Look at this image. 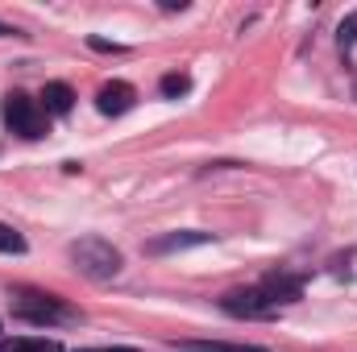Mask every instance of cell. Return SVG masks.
<instances>
[{
  "label": "cell",
  "mask_w": 357,
  "mask_h": 352,
  "mask_svg": "<svg viewBox=\"0 0 357 352\" xmlns=\"http://www.w3.org/2000/svg\"><path fill=\"white\" fill-rule=\"evenodd\" d=\"M262 290H266L270 303L278 307V303H287V298H299L303 282H299V278H291V273H270L266 282H262Z\"/></svg>",
  "instance_id": "cell-6"
},
{
  "label": "cell",
  "mask_w": 357,
  "mask_h": 352,
  "mask_svg": "<svg viewBox=\"0 0 357 352\" xmlns=\"http://www.w3.org/2000/svg\"><path fill=\"white\" fill-rule=\"evenodd\" d=\"M4 120H8L13 133H21V137H29V141L46 137V108H42L38 99L21 95V91H8V95H4Z\"/></svg>",
  "instance_id": "cell-2"
},
{
  "label": "cell",
  "mask_w": 357,
  "mask_h": 352,
  "mask_svg": "<svg viewBox=\"0 0 357 352\" xmlns=\"http://www.w3.org/2000/svg\"><path fill=\"white\" fill-rule=\"evenodd\" d=\"M0 33H4V29H0Z\"/></svg>",
  "instance_id": "cell-16"
},
{
  "label": "cell",
  "mask_w": 357,
  "mask_h": 352,
  "mask_svg": "<svg viewBox=\"0 0 357 352\" xmlns=\"http://www.w3.org/2000/svg\"><path fill=\"white\" fill-rule=\"evenodd\" d=\"M0 253H25V237L8 224H0Z\"/></svg>",
  "instance_id": "cell-9"
},
{
  "label": "cell",
  "mask_w": 357,
  "mask_h": 352,
  "mask_svg": "<svg viewBox=\"0 0 357 352\" xmlns=\"http://www.w3.org/2000/svg\"><path fill=\"white\" fill-rule=\"evenodd\" d=\"M71 262H75V269H79L84 278L108 282V278L121 269V253H116L108 241H100V237H84V241L71 245Z\"/></svg>",
  "instance_id": "cell-1"
},
{
  "label": "cell",
  "mask_w": 357,
  "mask_h": 352,
  "mask_svg": "<svg viewBox=\"0 0 357 352\" xmlns=\"http://www.w3.org/2000/svg\"><path fill=\"white\" fill-rule=\"evenodd\" d=\"M42 108L54 112V116H67L75 108V91L67 88V83H46L42 88Z\"/></svg>",
  "instance_id": "cell-7"
},
{
  "label": "cell",
  "mask_w": 357,
  "mask_h": 352,
  "mask_svg": "<svg viewBox=\"0 0 357 352\" xmlns=\"http://www.w3.org/2000/svg\"><path fill=\"white\" fill-rule=\"evenodd\" d=\"M4 352H63L54 340H17V344H8Z\"/></svg>",
  "instance_id": "cell-11"
},
{
  "label": "cell",
  "mask_w": 357,
  "mask_h": 352,
  "mask_svg": "<svg viewBox=\"0 0 357 352\" xmlns=\"http://www.w3.org/2000/svg\"><path fill=\"white\" fill-rule=\"evenodd\" d=\"M79 352H88V349H79Z\"/></svg>",
  "instance_id": "cell-14"
},
{
  "label": "cell",
  "mask_w": 357,
  "mask_h": 352,
  "mask_svg": "<svg viewBox=\"0 0 357 352\" xmlns=\"http://www.w3.org/2000/svg\"><path fill=\"white\" fill-rule=\"evenodd\" d=\"M254 352H262V349H254Z\"/></svg>",
  "instance_id": "cell-15"
},
{
  "label": "cell",
  "mask_w": 357,
  "mask_h": 352,
  "mask_svg": "<svg viewBox=\"0 0 357 352\" xmlns=\"http://www.w3.org/2000/svg\"><path fill=\"white\" fill-rule=\"evenodd\" d=\"M133 104H137V91H133V83H125V79H112V83H104V88L96 91V108L104 116H125Z\"/></svg>",
  "instance_id": "cell-4"
},
{
  "label": "cell",
  "mask_w": 357,
  "mask_h": 352,
  "mask_svg": "<svg viewBox=\"0 0 357 352\" xmlns=\"http://www.w3.org/2000/svg\"><path fill=\"white\" fill-rule=\"evenodd\" d=\"M220 307H225L229 315H237V319H266V315H274V303L266 298L262 286H254V290H233V294L220 298Z\"/></svg>",
  "instance_id": "cell-3"
},
{
  "label": "cell",
  "mask_w": 357,
  "mask_h": 352,
  "mask_svg": "<svg viewBox=\"0 0 357 352\" xmlns=\"http://www.w3.org/2000/svg\"><path fill=\"white\" fill-rule=\"evenodd\" d=\"M337 46H341V50H354L357 46V13H349V17L341 21V29H337Z\"/></svg>",
  "instance_id": "cell-10"
},
{
  "label": "cell",
  "mask_w": 357,
  "mask_h": 352,
  "mask_svg": "<svg viewBox=\"0 0 357 352\" xmlns=\"http://www.w3.org/2000/svg\"><path fill=\"white\" fill-rule=\"evenodd\" d=\"M204 352H229V349H204Z\"/></svg>",
  "instance_id": "cell-13"
},
{
  "label": "cell",
  "mask_w": 357,
  "mask_h": 352,
  "mask_svg": "<svg viewBox=\"0 0 357 352\" xmlns=\"http://www.w3.org/2000/svg\"><path fill=\"white\" fill-rule=\"evenodd\" d=\"M158 91H162V95H167V99H178V95H187V91H191V79H187V75H162V83H158Z\"/></svg>",
  "instance_id": "cell-8"
},
{
  "label": "cell",
  "mask_w": 357,
  "mask_h": 352,
  "mask_svg": "<svg viewBox=\"0 0 357 352\" xmlns=\"http://www.w3.org/2000/svg\"><path fill=\"white\" fill-rule=\"evenodd\" d=\"M199 245H212V232H167V237L150 241L146 249L150 253H183V249H199Z\"/></svg>",
  "instance_id": "cell-5"
},
{
  "label": "cell",
  "mask_w": 357,
  "mask_h": 352,
  "mask_svg": "<svg viewBox=\"0 0 357 352\" xmlns=\"http://www.w3.org/2000/svg\"><path fill=\"white\" fill-rule=\"evenodd\" d=\"M108 352H137V349H108Z\"/></svg>",
  "instance_id": "cell-12"
}]
</instances>
